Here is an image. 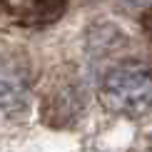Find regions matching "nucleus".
I'll return each instance as SVG.
<instances>
[{"instance_id":"1","label":"nucleus","mask_w":152,"mask_h":152,"mask_svg":"<svg viewBox=\"0 0 152 152\" xmlns=\"http://www.w3.org/2000/svg\"><path fill=\"white\" fill-rule=\"evenodd\" d=\"M100 100L110 112L122 117H140L150 110L152 77L140 60H125L105 72L100 82Z\"/></svg>"},{"instance_id":"2","label":"nucleus","mask_w":152,"mask_h":152,"mask_svg":"<svg viewBox=\"0 0 152 152\" xmlns=\"http://www.w3.org/2000/svg\"><path fill=\"white\" fill-rule=\"evenodd\" d=\"M28 100V77L15 65H0V112H15Z\"/></svg>"},{"instance_id":"3","label":"nucleus","mask_w":152,"mask_h":152,"mask_svg":"<svg viewBox=\"0 0 152 152\" xmlns=\"http://www.w3.org/2000/svg\"><path fill=\"white\" fill-rule=\"evenodd\" d=\"M65 0H28L25 3V15L30 23H53L55 18L62 15Z\"/></svg>"}]
</instances>
